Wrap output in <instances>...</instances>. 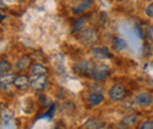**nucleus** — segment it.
<instances>
[{
    "label": "nucleus",
    "instance_id": "nucleus-1",
    "mask_svg": "<svg viewBox=\"0 0 153 129\" xmlns=\"http://www.w3.org/2000/svg\"><path fill=\"white\" fill-rule=\"evenodd\" d=\"M73 68H74V71L79 75L87 76V77L88 76H92L93 71H94L93 63L91 61H88V60H80V61H78L76 63H74Z\"/></svg>",
    "mask_w": 153,
    "mask_h": 129
},
{
    "label": "nucleus",
    "instance_id": "nucleus-2",
    "mask_svg": "<svg viewBox=\"0 0 153 129\" xmlns=\"http://www.w3.org/2000/svg\"><path fill=\"white\" fill-rule=\"evenodd\" d=\"M108 95H110V99L113 102H119V101H121V100L125 99V96H126V89H125V87L123 85L117 83V85H114L110 89Z\"/></svg>",
    "mask_w": 153,
    "mask_h": 129
},
{
    "label": "nucleus",
    "instance_id": "nucleus-3",
    "mask_svg": "<svg viewBox=\"0 0 153 129\" xmlns=\"http://www.w3.org/2000/svg\"><path fill=\"white\" fill-rule=\"evenodd\" d=\"M108 75H110V68L105 65H100V66L94 67L92 79L97 82H100V81H105L108 77Z\"/></svg>",
    "mask_w": 153,
    "mask_h": 129
},
{
    "label": "nucleus",
    "instance_id": "nucleus-4",
    "mask_svg": "<svg viewBox=\"0 0 153 129\" xmlns=\"http://www.w3.org/2000/svg\"><path fill=\"white\" fill-rule=\"evenodd\" d=\"M48 83V80L46 75H33V79L31 80V87L34 91H44Z\"/></svg>",
    "mask_w": 153,
    "mask_h": 129
},
{
    "label": "nucleus",
    "instance_id": "nucleus-5",
    "mask_svg": "<svg viewBox=\"0 0 153 129\" xmlns=\"http://www.w3.org/2000/svg\"><path fill=\"white\" fill-rule=\"evenodd\" d=\"M13 85L19 91H26L28 88V86L31 85V80H30V77L27 75H17L14 77Z\"/></svg>",
    "mask_w": 153,
    "mask_h": 129
},
{
    "label": "nucleus",
    "instance_id": "nucleus-6",
    "mask_svg": "<svg viewBox=\"0 0 153 129\" xmlns=\"http://www.w3.org/2000/svg\"><path fill=\"white\" fill-rule=\"evenodd\" d=\"M80 39L85 42V43H88V45H93L96 43L98 37H97L96 32L93 29H85V31H81L80 33Z\"/></svg>",
    "mask_w": 153,
    "mask_h": 129
},
{
    "label": "nucleus",
    "instance_id": "nucleus-7",
    "mask_svg": "<svg viewBox=\"0 0 153 129\" xmlns=\"http://www.w3.org/2000/svg\"><path fill=\"white\" fill-rule=\"evenodd\" d=\"M135 102L141 107H150L153 102V97L147 93H139L135 96Z\"/></svg>",
    "mask_w": 153,
    "mask_h": 129
},
{
    "label": "nucleus",
    "instance_id": "nucleus-8",
    "mask_svg": "<svg viewBox=\"0 0 153 129\" xmlns=\"http://www.w3.org/2000/svg\"><path fill=\"white\" fill-rule=\"evenodd\" d=\"M92 4H93V0H84V1L80 2L76 7L73 8V12H74L76 14H81L82 12L87 11V10L92 6Z\"/></svg>",
    "mask_w": 153,
    "mask_h": 129
},
{
    "label": "nucleus",
    "instance_id": "nucleus-9",
    "mask_svg": "<svg viewBox=\"0 0 153 129\" xmlns=\"http://www.w3.org/2000/svg\"><path fill=\"white\" fill-rule=\"evenodd\" d=\"M105 127V123L99 121V120H96V119H91L88 121H86L82 126V128H92V129H100Z\"/></svg>",
    "mask_w": 153,
    "mask_h": 129
},
{
    "label": "nucleus",
    "instance_id": "nucleus-10",
    "mask_svg": "<svg viewBox=\"0 0 153 129\" xmlns=\"http://www.w3.org/2000/svg\"><path fill=\"white\" fill-rule=\"evenodd\" d=\"M30 65H31V57L28 55H24L18 60V62H17L16 66H17L18 71H24V69L28 68Z\"/></svg>",
    "mask_w": 153,
    "mask_h": 129
},
{
    "label": "nucleus",
    "instance_id": "nucleus-11",
    "mask_svg": "<svg viewBox=\"0 0 153 129\" xmlns=\"http://www.w3.org/2000/svg\"><path fill=\"white\" fill-rule=\"evenodd\" d=\"M31 74L32 75H46L47 74V68L40 63H34L31 66Z\"/></svg>",
    "mask_w": 153,
    "mask_h": 129
},
{
    "label": "nucleus",
    "instance_id": "nucleus-12",
    "mask_svg": "<svg viewBox=\"0 0 153 129\" xmlns=\"http://www.w3.org/2000/svg\"><path fill=\"white\" fill-rule=\"evenodd\" d=\"M93 55H94V57L100 59V60L112 57V54H111L106 48H96V49L93 51Z\"/></svg>",
    "mask_w": 153,
    "mask_h": 129
},
{
    "label": "nucleus",
    "instance_id": "nucleus-13",
    "mask_svg": "<svg viewBox=\"0 0 153 129\" xmlns=\"http://www.w3.org/2000/svg\"><path fill=\"white\" fill-rule=\"evenodd\" d=\"M86 21H87V18H86V17H82V18L76 20V21L73 22V33L81 32L82 28H84L85 25H86Z\"/></svg>",
    "mask_w": 153,
    "mask_h": 129
},
{
    "label": "nucleus",
    "instance_id": "nucleus-14",
    "mask_svg": "<svg viewBox=\"0 0 153 129\" xmlns=\"http://www.w3.org/2000/svg\"><path fill=\"white\" fill-rule=\"evenodd\" d=\"M88 101H90V103L92 106H98L104 101V96L101 94H99V93H92L88 96Z\"/></svg>",
    "mask_w": 153,
    "mask_h": 129
},
{
    "label": "nucleus",
    "instance_id": "nucleus-15",
    "mask_svg": "<svg viewBox=\"0 0 153 129\" xmlns=\"http://www.w3.org/2000/svg\"><path fill=\"white\" fill-rule=\"evenodd\" d=\"M11 68H12L11 63L6 59H1V61H0V73H1V76H4L5 74L10 73Z\"/></svg>",
    "mask_w": 153,
    "mask_h": 129
},
{
    "label": "nucleus",
    "instance_id": "nucleus-16",
    "mask_svg": "<svg viewBox=\"0 0 153 129\" xmlns=\"http://www.w3.org/2000/svg\"><path fill=\"white\" fill-rule=\"evenodd\" d=\"M14 77L16 76H13V75H11V76H5V75L1 76V88H2V91H7L8 89L11 82H14Z\"/></svg>",
    "mask_w": 153,
    "mask_h": 129
},
{
    "label": "nucleus",
    "instance_id": "nucleus-17",
    "mask_svg": "<svg viewBox=\"0 0 153 129\" xmlns=\"http://www.w3.org/2000/svg\"><path fill=\"white\" fill-rule=\"evenodd\" d=\"M113 48H114L115 51H123V49L126 48V42L123 39H120V38H114V40H113Z\"/></svg>",
    "mask_w": 153,
    "mask_h": 129
},
{
    "label": "nucleus",
    "instance_id": "nucleus-18",
    "mask_svg": "<svg viewBox=\"0 0 153 129\" xmlns=\"http://www.w3.org/2000/svg\"><path fill=\"white\" fill-rule=\"evenodd\" d=\"M137 120H138V116L137 115H126L123 119V122L126 123L127 126H133V125L137 123Z\"/></svg>",
    "mask_w": 153,
    "mask_h": 129
},
{
    "label": "nucleus",
    "instance_id": "nucleus-19",
    "mask_svg": "<svg viewBox=\"0 0 153 129\" xmlns=\"http://www.w3.org/2000/svg\"><path fill=\"white\" fill-rule=\"evenodd\" d=\"M145 13H146V15H147L149 18H153V2L152 4H150V5L146 7Z\"/></svg>",
    "mask_w": 153,
    "mask_h": 129
},
{
    "label": "nucleus",
    "instance_id": "nucleus-20",
    "mask_svg": "<svg viewBox=\"0 0 153 129\" xmlns=\"http://www.w3.org/2000/svg\"><path fill=\"white\" fill-rule=\"evenodd\" d=\"M54 111H56V106L53 105V106H51V108H50V111H47L46 114H44L42 116H44V117H47V119H51V117L53 116V113H54Z\"/></svg>",
    "mask_w": 153,
    "mask_h": 129
},
{
    "label": "nucleus",
    "instance_id": "nucleus-21",
    "mask_svg": "<svg viewBox=\"0 0 153 129\" xmlns=\"http://www.w3.org/2000/svg\"><path fill=\"white\" fill-rule=\"evenodd\" d=\"M141 129H153V121H147V122H144L141 126Z\"/></svg>",
    "mask_w": 153,
    "mask_h": 129
},
{
    "label": "nucleus",
    "instance_id": "nucleus-22",
    "mask_svg": "<svg viewBox=\"0 0 153 129\" xmlns=\"http://www.w3.org/2000/svg\"><path fill=\"white\" fill-rule=\"evenodd\" d=\"M147 38H149V40L153 41V25H151L147 29Z\"/></svg>",
    "mask_w": 153,
    "mask_h": 129
},
{
    "label": "nucleus",
    "instance_id": "nucleus-23",
    "mask_svg": "<svg viewBox=\"0 0 153 129\" xmlns=\"http://www.w3.org/2000/svg\"><path fill=\"white\" fill-rule=\"evenodd\" d=\"M16 1H22V0H11V2H16Z\"/></svg>",
    "mask_w": 153,
    "mask_h": 129
}]
</instances>
